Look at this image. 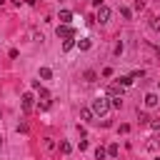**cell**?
Masks as SVG:
<instances>
[{
  "label": "cell",
  "mask_w": 160,
  "mask_h": 160,
  "mask_svg": "<svg viewBox=\"0 0 160 160\" xmlns=\"http://www.w3.org/2000/svg\"><path fill=\"white\" fill-rule=\"evenodd\" d=\"M108 110H110V98H95V100H92V112H95V115L102 118Z\"/></svg>",
  "instance_id": "cell-1"
},
{
  "label": "cell",
  "mask_w": 160,
  "mask_h": 160,
  "mask_svg": "<svg viewBox=\"0 0 160 160\" xmlns=\"http://www.w3.org/2000/svg\"><path fill=\"white\" fill-rule=\"evenodd\" d=\"M55 35L62 38V40H70V38H75V30H72L70 25H58V28H55Z\"/></svg>",
  "instance_id": "cell-2"
},
{
  "label": "cell",
  "mask_w": 160,
  "mask_h": 160,
  "mask_svg": "<svg viewBox=\"0 0 160 160\" xmlns=\"http://www.w3.org/2000/svg\"><path fill=\"white\" fill-rule=\"evenodd\" d=\"M110 15H112V12H110V8H108V5H100V8H98V12H95V20H98V22H108V20H110Z\"/></svg>",
  "instance_id": "cell-3"
},
{
  "label": "cell",
  "mask_w": 160,
  "mask_h": 160,
  "mask_svg": "<svg viewBox=\"0 0 160 160\" xmlns=\"http://www.w3.org/2000/svg\"><path fill=\"white\" fill-rule=\"evenodd\" d=\"M108 98H122V85L120 82H112L108 88Z\"/></svg>",
  "instance_id": "cell-4"
},
{
  "label": "cell",
  "mask_w": 160,
  "mask_h": 160,
  "mask_svg": "<svg viewBox=\"0 0 160 160\" xmlns=\"http://www.w3.org/2000/svg\"><path fill=\"white\" fill-rule=\"evenodd\" d=\"M20 105H22L25 112H30V110H32V92H25V95L20 98Z\"/></svg>",
  "instance_id": "cell-5"
},
{
  "label": "cell",
  "mask_w": 160,
  "mask_h": 160,
  "mask_svg": "<svg viewBox=\"0 0 160 160\" xmlns=\"http://www.w3.org/2000/svg\"><path fill=\"white\" fill-rule=\"evenodd\" d=\"M158 102H160V98L155 92H148L145 95V108H158Z\"/></svg>",
  "instance_id": "cell-6"
},
{
  "label": "cell",
  "mask_w": 160,
  "mask_h": 160,
  "mask_svg": "<svg viewBox=\"0 0 160 160\" xmlns=\"http://www.w3.org/2000/svg\"><path fill=\"white\" fill-rule=\"evenodd\" d=\"M80 118H82L85 122H92V118H95V112H92V108H80Z\"/></svg>",
  "instance_id": "cell-7"
},
{
  "label": "cell",
  "mask_w": 160,
  "mask_h": 160,
  "mask_svg": "<svg viewBox=\"0 0 160 160\" xmlns=\"http://www.w3.org/2000/svg\"><path fill=\"white\" fill-rule=\"evenodd\" d=\"M70 20H72V12L70 10H60V25H70Z\"/></svg>",
  "instance_id": "cell-8"
},
{
  "label": "cell",
  "mask_w": 160,
  "mask_h": 160,
  "mask_svg": "<svg viewBox=\"0 0 160 160\" xmlns=\"http://www.w3.org/2000/svg\"><path fill=\"white\" fill-rule=\"evenodd\" d=\"M75 45H78V48H80V50H90V45H92V42H90V40H88V38H80V40H78V42H75Z\"/></svg>",
  "instance_id": "cell-9"
},
{
  "label": "cell",
  "mask_w": 160,
  "mask_h": 160,
  "mask_svg": "<svg viewBox=\"0 0 160 160\" xmlns=\"http://www.w3.org/2000/svg\"><path fill=\"white\" fill-rule=\"evenodd\" d=\"M118 82H120L122 88H128V85H132V75H120V78H118Z\"/></svg>",
  "instance_id": "cell-10"
},
{
  "label": "cell",
  "mask_w": 160,
  "mask_h": 160,
  "mask_svg": "<svg viewBox=\"0 0 160 160\" xmlns=\"http://www.w3.org/2000/svg\"><path fill=\"white\" fill-rule=\"evenodd\" d=\"M110 108L112 110H120L122 108V98H110Z\"/></svg>",
  "instance_id": "cell-11"
},
{
  "label": "cell",
  "mask_w": 160,
  "mask_h": 160,
  "mask_svg": "<svg viewBox=\"0 0 160 160\" xmlns=\"http://www.w3.org/2000/svg\"><path fill=\"white\" fill-rule=\"evenodd\" d=\"M75 48V38H70V40H62V50L68 52V50H72Z\"/></svg>",
  "instance_id": "cell-12"
},
{
  "label": "cell",
  "mask_w": 160,
  "mask_h": 160,
  "mask_svg": "<svg viewBox=\"0 0 160 160\" xmlns=\"http://www.w3.org/2000/svg\"><path fill=\"white\" fill-rule=\"evenodd\" d=\"M40 78H42V80H50V78H52V70H50V68H40Z\"/></svg>",
  "instance_id": "cell-13"
},
{
  "label": "cell",
  "mask_w": 160,
  "mask_h": 160,
  "mask_svg": "<svg viewBox=\"0 0 160 160\" xmlns=\"http://www.w3.org/2000/svg\"><path fill=\"white\" fill-rule=\"evenodd\" d=\"M82 78H85V82H95V78H98V75H95L92 70H85V72H82Z\"/></svg>",
  "instance_id": "cell-14"
},
{
  "label": "cell",
  "mask_w": 160,
  "mask_h": 160,
  "mask_svg": "<svg viewBox=\"0 0 160 160\" xmlns=\"http://www.w3.org/2000/svg\"><path fill=\"white\" fill-rule=\"evenodd\" d=\"M70 150H72V145H70L68 140H62V142H60V152H62V155H68Z\"/></svg>",
  "instance_id": "cell-15"
},
{
  "label": "cell",
  "mask_w": 160,
  "mask_h": 160,
  "mask_svg": "<svg viewBox=\"0 0 160 160\" xmlns=\"http://www.w3.org/2000/svg\"><path fill=\"white\" fill-rule=\"evenodd\" d=\"M118 152H120V148H118V142H112V145L108 148V155H110V158H118Z\"/></svg>",
  "instance_id": "cell-16"
},
{
  "label": "cell",
  "mask_w": 160,
  "mask_h": 160,
  "mask_svg": "<svg viewBox=\"0 0 160 160\" xmlns=\"http://www.w3.org/2000/svg\"><path fill=\"white\" fill-rule=\"evenodd\" d=\"M105 155H108L105 148H95V158H98V160H105Z\"/></svg>",
  "instance_id": "cell-17"
},
{
  "label": "cell",
  "mask_w": 160,
  "mask_h": 160,
  "mask_svg": "<svg viewBox=\"0 0 160 160\" xmlns=\"http://www.w3.org/2000/svg\"><path fill=\"white\" fill-rule=\"evenodd\" d=\"M120 15H122L125 20H130V18H132V10H130V8H120Z\"/></svg>",
  "instance_id": "cell-18"
},
{
  "label": "cell",
  "mask_w": 160,
  "mask_h": 160,
  "mask_svg": "<svg viewBox=\"0 0 160 160\" xmlns=\"http://www.w3.org/2000/svg\"><path fill=\"white\" fill-rule=\"evenodd\" d=\"M150 28H152V30H160V18H152V20H150Z\"/></svg>",
  "instance_id": "cell-19"
},
{
  "label": "cell",
  "mask_w": 160,
  "mask_h": 160,
  "mask_svg": "<svg viewBox=\"0 0 160 160\" xmlns=\"http://www.w3.org/2000/svg\"><path fill=\"white\" fill-rule=\"evenodd\" d=\"M45 148L52 150V148H55V140H52V138H45Z\"/></svg>",
  "instance_id": "cell-20"
},
{
  "label": "cell",
  "mask_w": 160,
  "mask_h": 160,
  "mask_svg": "<svg viewBox=\"0 0 160 160\" xmlns=\"http://www.w3.org/2000/svg\"><path fill=\"white\" fill-rule=\"evenodd\" d=\"M122 50H125L122 42H115V55H122Z\"/></svg>",
  "instance_id": "cell-21"
},
{
  "label": "cell",
  "mask_w": 160,
  "mask_h": 160,
  "mask_svg": "<svg viewBox=\"0 0 160 160\" xmlns=\"http://www.w3.org/2000/svg\"><path fill=\"white\" fill-rule=\"evenodd\" d=\"M150 128H152V130H160V120H152V122H150Z\"/></svg>",
  "instance_id": "cell-22"
},
{
  "label": "cell",
  "mask_w": 160,
  "mask_h": 160,
  "mask_svg": "<svg viewBox=\"0 0 160 160\" xmlns=\"http://www.w3.org/2000/svg\"><path fill=\"white\" fill-rule=\"evenodd\" d=\"M0 140H2V138H0ZM0 150H2V142H0Z\"/></svg>",
  "instance_id": "cell-23"
},
{
  "label": "cell",
  "mask_w": 160,
  "mask_h": 160,
  "mask_svg": "<svg viewBox=\"0 0 160 160\" xmlns=\"http://www.w3.org/2000/svg\"><path fill=\"white\" fill-rule=\"evenodd\" d=\"M0 118H2V110H0Z\"/></svg>",
  "instance_id": "cell-24"
},
{
  "label": "cell",
  "mask_w": 160,
  "mask_h": 160,
  "mask_svg": "<svg viewBox=\"0 0 160 160\" xmlns=\"http://www.w3.org/2000/svg\"><path fill=\"white\" fill-rule=\"evenodd\" d=\"M2 2H5V0H0V5H2Z\"/></svg>",
  "instance_id": "cell-25"
}]
</instances>
